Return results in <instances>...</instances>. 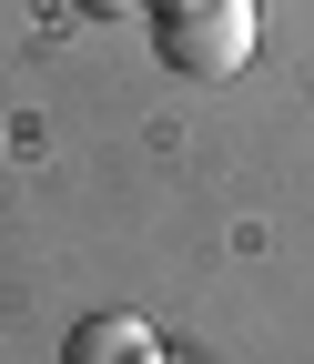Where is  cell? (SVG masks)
Instances as JSON below:
<instances>
[{
  "label": "cell",
  "instance_id": "6da1fadb",
  "mask_svg": "<svg viewBox=\"0 0 314 364\" xmlns=\"http://www.w3.org/2000/svg\"><path fill=\"white\" fill-rule=\"evenodd\" d=\"M152 41L183 81H223L253 51V0H152Z\"/></svg>",
  "mask_w": 314,
  "mask_h": 364
},
{
  "label": "cell",
  "instance_id": "7a4b0ae2",
  "mask_svg": "<svg viewBox=\"0 0 314 364\" xmlns=\"http://www.w3.org/2000/svg\"><path fill=\"white\" fill-rule=\"evenodd\" d=\"M61 364H162L152 324H132V314H92V324H71Z\"/></svg>",
  "mask_w": 314,
  "mask_h": 364
},
{
  "label": "cell",
  "instance_id": "3957f363",
  "mask_svg": "<svg viewBox=\"0 0 314 364\" xmlns=\"http://www.w3.org/2000/svg\"><path fill=\"white\" fill-rule=\"evenodd\" d=\"M71 11H92V21H132V11H152V0H71Z\"/></svg>",
  "mask_w": 314,
  "mask_h": 364
}]
</instances>
